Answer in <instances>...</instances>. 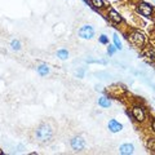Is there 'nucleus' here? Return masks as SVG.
Masks as SVG:
<instances>
[{
  "instance_id": "obj_1",
  "label": "nucleus",
  "mask_w": 155,
  "mask_h": 155,
  "mask_svg": "<svg viewBox=\"0 0 155 155\" xmlns=\"http://www.w3.org/2000/svg\"><path fill=\"white\" fill-rule=\"evenodd\" d=\"M53 136H54V130L48 123H41L39 127L35 129V138L38 142L40 143H48L52 141Z\"/></svg>"
},
{
  "instance_id": "obj_2",
  "label": "nucleus",
  "mask_w": 155,
  "mask_h": 155,
  "mask_svg": "<svg viewBox=\"0 0 155 155\" xmlns=\"http://www.w3.org/2000/svg\"><path fill=\"white\" fill-rule=\"evenodd\" d=\"M128 40L132 43V45H134L136 48H142L145 44H146V36H145V34L141 32L140 30L129 31Z\"/></svg>"
},
{
  "instance_id": "obj_3",
  "label": "nucleus",
  "mask_w": 155,
  "mask_h": 155,
  "mask_svg": "<svg viewBox=\"0 0 155 155\" xmlns=\"http://www.w3.org/2000/svg\"><path fill=\"white\" fill-rule=\"evenodd\" d=\"M94 35H96L94 28L91 25H83L78 30V36L80 39H84V40H92L94 38Z\"/></svg>"
},
{
  "instance_id": "obj_4",
  "label": "nucleus",
  "mask_w": 155,
  "mask_h": 155,
  "mask_svg": "<svg viewBox=\"0 0 155 155\" xmlns=\"http://www.w3.org/2000/svg\"><path fill=\"white\" fill-rule=\"evenodd\" d=\"M130 114H132L133 119L137 123H143L146 120V111H145V109L141 105H134L132 110H130Z\"/></svg>"
},
{
  "instance_id": "obj_5",
  "label": "nucleus",
  "mask_w": 155,
  "mask_h": 155,
  "mask_svg": "<svg viewBox=\"0 0 155 155\" xmlns=\"http://www.w3.org/2000/svg\"><path fill=\"white\" fill-rule=\"evenodd\" d=\"M136 8H137V12L141 14V16L146 17V18H150L154 13V7L151 5V4L145 3V2H140Z\"/></svg>"
},
{
  "instance_id": "obj_6",
  "label": "nucleus",
  "mask_w": 155,
  "mask_h": 155,
  "mask_svg": "<svg viewBox=\"0 0 155 155\" xmlns=\"http://www.w3.org/2000/svg\"><path fill=\"white\" fill-rule=\"evenodd\" d=\"M70 146L74 151H83L85 149V140L81 136H74L70 140Z\"/></svg>"
},
{
  "instance_id": "obj_7",
  "label": "nucleus",
  "mask_w": 155,
  "mask_h": 155,
  "mask_svg": "<svg viewBox=\"0 0 155 155\" xmlns=\"http://www.w3.org/2000/svg\"><path fill=\"white\" fill-rule=\"evenodd\" d=\"M107 129L111 133H119L123 130V124L119 123L116 119H110L107 123Z\"/></svg>"
},
{
  "instance_id": "obj_8",
  "label": "nucleus",
  "mask_w": 155,
  "mask_h": 155,
  "mask_svg": "<svg viewBox=\"0 0 155 155\" xmlns=\"http://www.w3.org/2000/svg\"><path fill=\"white\" fill-rule=\"evenodd\" d=\"M107 18L110 19V21H113L114 23H116V25H119V23L123 22V17L119 14V12H116L113 8L107 9Z\"/></svg>"
},
{
  "instance_id": "obj_9",
  "label": "nucleus",
  "mask_w": 155,
  "mask_h": 155,
  "mask_svg": "<svg viewBox=\"0 0 155 155\" xmlns=\"http://www.w3.org/2000/svg\"><path fill=\"white\" fill-rule=\"evenodd\" d=\"M119 153L122 154V155H132L134 153V146H133V143H123V145H120L119 146Z\"/></svg>"
},
{
  "instance_id": "obj_10",
  "label": "nucleus",
  "mask_w": 155,
  "mask_h": 155,
  "mask_svg": "<svg viewBox=\"0 0 155 155\" xmlns=\"http://www.w3.org/2000/svg\"><path fill=\"white\" fill-rule=\"evenodd\" d=\"M142 54H143V57L150 58L151 61H155V48L151 47V45H146V44H145L142 47Z\"/></svg>"
},
{
  "instance_id": "obj_11",
  "label": "nucleus",
  "mask_w": 155,
  "mask_h": 155,
  "mask_svg": "<svg viewBox=\"0 0 155 155\" xmlns=\"http://www.w3.org/2000/svg\"><path fill=\"white\" fill-rule=\"evenodd\" d=\"M36 72L41 78H45V76H48L51 74V67H49V65H47V64H40L36 67Z\"/></svg>"
},
{
  "instance_id": "obj_12",
  "label": "nucleus",
  "mask_w": 155,
  "mask_h": 155,
  "mask_svg": "<svg viewBox=\"0 0 155 155\" xmlns=\"http://www.w3.org/2000/svg\"><path fill=\"white\" fill-rule=\"evenodd\" d=\"M97 104H98V106L101 109H109L111 107V101L109 97H106V96H101L98 97V101H97Z\"/></svg>"
},
{
  "instance_id": "obj_13",
  "label": "nucleus",
  "mask_w": 155,
  "mask_h": 155,
  "mask_svg": "<svg viewBox=\"0 0 155 155\" xmlns=\"http://www.w3.org/2000/svg\"><path fill=\"white\" fill-rule=\"evenodd\" d=\"M57 57L60 58L61 61H66L67 58H69V56H70V53H69V51L67 49H65V48H61V49H58L57 51Z\"/></svg>"
},
{
  "instance_id": "obj_14",
  "label": "nucleus",
  "mask_w": 155,
  "mask_h": 155,
  "mask_svg": "<svg viewBox=\"0 0 155 155\" xmlns=\"http://www.w3.org/2000/svg\"><path fill=\"white\" fill-rule=\"evenodd\" d=\"M11 49L14 51V52H19L22 49V43L18 40V39H13V40H11Z\"/></svg>"
},
{
  "instance_id": "obj_15",
  "label": "nucleus",
  "mask_w": 155,
  "mask_h": 155,
  "mask_svg": "<svg viewBox=\"0 0 155 155\" xmlns=\"http://www.w3.org/2000/svg\"><path fill=\"white\" fill-rule=\"evenodd\" d=\"M91 4L96 9H104V8H106V3L104 2V0H91Z\"/></svg>"
},
{
  "instance_id": "obj_16",
  "label": "nucleus",
  "mask_w": 155,
  "mask_h": 155,
  "mask_svg": "<svg viewBox=\"0 0 155 155\" xmlns=\"http://www.w3.org/2000/svg\"><path fill=\"white\" fill-rule=\"evenodd\" d=\"M113 40H114V45H115V48L118 51H122L123 49V45H122V41H120V39H119V36H118V34H114L113 35Z\"/></svg>"
},
{
  "instance_id": "obj_17",
  "label": "nucleus",
  "mask_w": 155,
  "mask_h": 155,
  "mask_svg": "<svg viewBox=\"0 0 155 155\" xmlns=\"http://www.w3.org/2000/svg\"><path fill=\"white\" fill-rule=\"evenodd\" d=\"M98 41L101 43V44H104V45H109V36L105 35V34H102V35L98 36Z\"/></svg>"
},
{
  "instance_id": "obj_18",
  "label": "nucleus",
  "mask_w": 155,
  "mask_h": 155,
  "mask_svg": "<svg viewBox=\"0 0 155 155\" xmlns=\"http://www.w3.org/2000/svg\"><path fill=\"white\" fill-rule=\"evenodd\" d=\"M146 146H147V149H150V150H155V138H147V141H146Z\"/></svg>"
},
{
  "instance_id": "obj_19",
  "label": "nucleus",
  "mask_w": 155,
  "mask_h": 155,
  "mask_svg": "<svg viewBox=\"0 0 155 155\" xmlns=\"http://www.w3.org/2000/svg\"><path fill=\"white\" fill-rule=\"evenodd\" d=\"M116 51H118V49L115 48V45H110V44H109V47H107V54H109V56H114Z\"/></svg>"
},
{
  "instance_id": "obj_20",
  "label": "nucleus",
  "mask_w": 155,
  "mask_h": 155,
  "mask_svg": "<svg viewBox=\"0 0 155 155\" xmlns=\"http://www.w3.org/2000/svg\"><path fill=\"white\" fill-rule=\"evenodd\" d=\"M151 130H153V132L155 133V118L151 120Z\"/></svg>"
}]
</instances>
